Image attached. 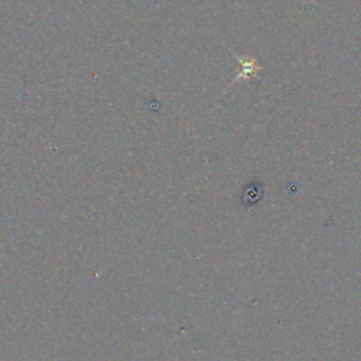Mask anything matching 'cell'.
Returning <instances> with one entry per match:
<instances>
[{
  "mask_svg": "<svg viewBox=\"0 0 361 361\" xmlns=\"http://www.w3.org/2000/svg\"><path fill=\"white\" fill-rule=\"evenodd\" d=\"M234 56H235V59H237L238 63H240V72H238V75L235 76V79H234L231 83H237V82L244 80V79H248V78H251V76H254V78L257 79V78H258V73L264 69V68L257 62L255 58H241V56H238V55H234Z\"/></svg>",
  "mask_w": 361,
  "mask_h": 361,
  "instance_id": "1",
  "label": "cell"
}]
</instances>
